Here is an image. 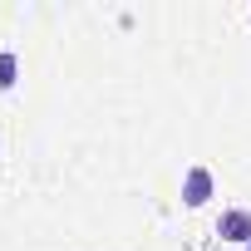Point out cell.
Masks as SVG:
<instances>
[{"label": "cell", "instance_id": "cell-1", "mask_svg": "<svg viewBox=\"0 0 251 251\" xmlns=\"http://www.w3.org/2000/svg\"><path fill=\"white\" fill-rule=\"evenodd\" d=\"M217 236H222V241H241V246H251V212H241V207L222 212V222H217Z\"/></svg>", "mask_w": 251, "mask_h": 251}, {"label": "cell", "instance_id": "cell-2", "mask_svg": "<svg viewBox=\"0 0 251 251\" xmlns=\"http://www.w3.org/2000/svg\"><path fill=\"white\" fill-rule=\"evenodd\" d=\"M212 197V173L207 168H187V177H182V202L187 207H202Z\"/></svg>", "mask_w": 251, "mask_h": 251}, {"label": "cell", "instance_id": "cell-3", "mask_svg": "<svg viewBox=\"0 0 251 251\" xmlns=\"http://www.w3.org/2000/svg\"><path fill=\"white\" fill-rule=\"evenodd\" d=\"M15 74H20V59H15V50H0V94H5V89L15 84Z\"/></svg>", "mask_w": 251, "mask_h": 251}, {"label": "cell", "instance_id": "cell-4", "mask_svg": "<svg viewBox=\"0 0 251 251\" xmlns=\"http://www.w3.org/2000/svg\"><path fill=\"white\" fill-rule=\"evenodd\" d=\"M246 251H251V246H246Z\"/></svg>", "mask_w": 251, "mask_h": 251}]
</instances>
